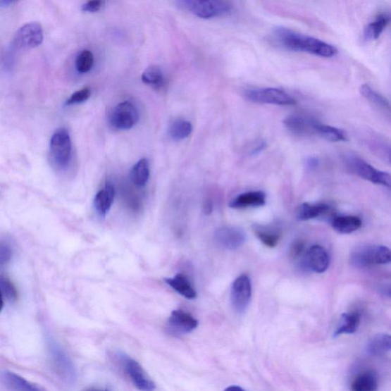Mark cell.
<instances>
[{"instance_id":"cell-1","label":"cell","mask_w":391,"mask_h":391,"mask_svg":"<svg viewBox=\"0 0 391 391\" xmlns=\"http://www.w3.org/2000/svg\"><path fill=\"white\" fill-rule=\"evenodd\" d=\"M271 39L280 48L291 51L306 52L325 58L335 57L339 52L329 43L285 27H278L273 31Z\"/></svg>"},{"instance_id":"cell-2","label":"cell","mask_w":391,"mask_h":391,"mask_svg":"<svg viewBox=\"0 0 391 391\" xmlns=\"http://www.w3.org/2000/svg\"><path fill=\"white\" fill-rule=\"evenodd\" d=\"M178 6L185 11L204 20L230 15L233 6L221 0H181Z\"/></svg>"},{"instance_id":"cell-3","label":"cell","mask_w":391,"mask_h":391,"mask_svg":"<svg viewBox=\"0 0 391 391\" xmlns=\"http://www.w3.org/2000/svg\"><path fill=\"white\" fill-rule=\"evenodd\" d=\"M343 161L345 166L353 175L391 190V175L388 173L373 167L356 154H348L344 156Z\"/></svg>"},{"instance_id":"cell-4","label":"cell","mask_w":391,"mask_h":391,"mask_svg":"<svg viewBox=\"0 0 391 391\" xmlns=\"http://www.w3.org/2000/svg\"><path fill=\"white\" fill-rule=\"evenodd\" d=\"M352 265L367 268L391 263V249L385 245L367 244L354 249L351 254Z\"/></svg>"},{"instance_id":"cell-5","label":"cell","mask_w":391,"mask_h":391,"mask_svg":"<svg viewBox=\"0 0 391 391\" xmlns=\"http://www.w3.org/2000/svg\"><path fill=\"white\" fill-rule=\"evenodd\" d=\"M117 356L125 374L136 389L139 391H154L156 389V383L137 361L123 352L118 354Z\"/></svg>"},{"instance_id":"cell-6","label":"cell","mask_w":391,"mask_h":391,"mask_svg":"<svg viewBox=\"0 0 391 391\" xmlns=\"http://www.w3.org/2000/svg\"><path fill=\"white\" fill-rule=\"evenodd\" d=\"M244 96L252 103L293 106L297 104L295 98L285 90L278 88H254L244 91Z\"/></svg>"},{"instance_id":"cell-7","label":"cell","mask_w":391,"mask_h":391,"mask_svg":"<svg viewBox=\"0 0 391 391\" xmlns=\"http://www.w3.org/2000/svg\"><path fill=\"white\" fill-rule=\"evenodd\" d=\"M49 358L51 366L63 380L71 383L76 378V371L71 359L61 345L54 340L49 342Z\"/></svg>"},{"instance_id":"cell-8","label":"cell","mask_w":391,"mask_h":391,"mask_svg":"<svg viewBox=\"0 0 391 391\" xmlns=\"http://www.w3.org/2000/svg\"><path fill=\"white\" fill-rule=\"evenodd\" d=\"M51 156L59 168H66L71 159L72 144L69 132L61 129L54 132L50 142Z\"/></svg>"},{"instance_id":"cell-9","label":"cell","mask_w":391,"mask_h":391,"mask_svg":"<svg viewBox=\"0 0 391 391\" xmlns=\"http://www.w3.org/2000/svg\"><path fill=\"white\" fill-rule=\"evenodd\" d=\"M139 113L137 108L130 101L116 106L110 115V123L118 130H128L138 123Z\"/></svg>"},{"instance_id":"cell-10","label":"cell","mask_w":391,"mask_h":391,"mask_svg":"<svg viewBox=\"0 0 391 391\" xmlns=\"http://www.w3.org/2000/svg\"><path fill=\"white\" fill-rule=\"evenodd\" d=\"M43 30L39 23H27L18 30L14 43L16 47L30 49L38 47L43 41Z\"/></svg>"},{"instance_id":"cell-11","label":"cell","mask_w":391,"mask_h":391,"mask_svg":"<svg viewBox=\"0 0 391 391\" xmlns=\"http://www.w3.org/2000/svg\"><path fill=\"white\" fill-rule=\"evenodd\" d=\"M252 297L250 278L242 275L236 278L232 286L231 302L236 311L243 313L247 310Z\"/></svg>"},{"instance_id":"cell-12","label":"cell","mask_w":391,"mask_h":391,"mask_svg":"<svg viewBox=\"0 0 391 391\" xmlns=\"http://www.w3.org/2000/svg\"><path fill=\"white\" fill-rule=\"evenodd\" d=\"M198 326V321L190 314L177 310L171 313L167 330L172 335H182L194 331Z\"/></svg>"},{"instance_id":"cell-13","label":"cell","mask_w":391,"mask_h":391,"mask_svg":"<svg viewBox=\"0 0 391 391\" xmlns=\"http://www.w3.org/2000/svg\"><path fill=\"white\" fill-rule=\"evenodd\" d=\"M319 123L314 118L304 115H290L284 120L285 128L293 135L304 136L316 134V127Z\"/></svg>"},{"instance_id":"cell-14","label":"cell","mask_w":391,"mask_h":391,"mask_svg":"<svg viewBox=\"0 0 391 391\" xmlns=\"http://www.w3.org/2000/svg\"><path fill=\"white\" fill-rule=\"evenodd\" d=\"M215 239L222 248L235 250L241 247L244 243L245 234L236 227L224 226L216 231Z\"/></svg>"},{"instance_id":"cell-15","label":"cell","mask_w":391,"mask_h":391,"mask_svg":"<svg viewBox=\"0 0 391 391\" xmlns=\"http://www.w3.org/2000/svg\"><path fill=\"white\" fill-rule=\"evenodd\" d=\"M304 263L309 269L322 274L330 266L329 254L321 245H314L306 252Z\"/></svg>"},{"instance_id":"cell-16","label":"cell","mask_w":391,"mask_h":391,"mask_svg":"<svg viewBox=\"0 0 391 391\" xmlns=\"http://www.w3.org/2000/svg\"><path fill=\"white\" fill-rule=\"evenodd\" d=\"M115 195L114 186L111 183H108V182L98 191L94 204L95 210L99 216L104 217L111 211L114 202Z\"/></svg>"},{"instance_id":"cell-17","label":"cell","mask_w":391,"mask_h":391,"mask_svg":"<svg viewBox=\"0 0 391 391\" xmlns=\"http://www.w3.org/2000/svg\"><path fill=\"white\" fill-rule=\"evenodd\" d=\"M2 379L4 384L11 391H44L38 385L13 371L3 372Z\"/></svg>"},{"instance_id":"cell-18","label":"cell","mask_w":391,"mask_h":391,"mask_svg":"<svg viewBox=\"0 0 391 391\" xmlns=\"http://www.w3.org/2000/svg\"><path fill=\"white\" fill-rule=\"evenodd\" d=\"M391 22V14L383 13L378 14L374 20L369 23L364 30V39L366 42L376 41L387 28Z\"/></svg>"},{"instance_id":"cell-19","label":"cell","mask_w":391,"mask_h":391,"mask_svg":"<svg viewBox=\"0 0 391 391\" xmlns=\"http://www.w3.org/2000/svg\"><path fill=\"white\" fill-rule=\"evenodd\" d=\"M266 203V195L262 191H250L236 197L230 203L233 209H244L249 207H259Z\"/></svg>"},{"instance_id":"cell-20","label":"cell","mask_w":391,"mask_h":391,"mask_svg":"<svg viewBox=\"0 0 391 391\" xmlns=\"http://www.w3.org/2000/svg\"><path fill=\"white\" fill-rule=\"evenodd\" d=\"M332 209L325 204H303L297 211L298 221H306L316 219L318 217L331 215Z\"/></svg>"},{"instance_id":"cell-21","label":"cell","mask_w":391,"mask_h":391,"mask_svg":"<svg viewBox=\"0 0 391 391\" xmlns=\"http://www.w3.org/2000/svg\"><path fill=\"white\" fill-rule=\"evenodd\" d=\"M360 93L391 120V104L386 97L378 93L368 85H361Z\"/></svg>"},{"instance_id":"cell-22","label":"cell","mask_w":391,"mask_h":391,"mask_svg":"<svg viewBox=\"0 0 391 391\" xmlns=\"http://www.w3.org/2000/svg\"><path fill=\"white\" fill-rule=\"evenodd\" d=\"M333 228L342 234H350L359 230L362 225L359 217L356 216H335L331 219Z\"/></svg>"},{"instance_id":"cell-23","label":"cell","mask_w":391,"mask_h":391,"mask_svg":"<svg viewBox=\"0 0 391 391\" xmlns=\"http://www.w3.org/2000/svg\"><path fill=\"white\" fill-rule=\"evenodd\" d=\"M378 377L374 371L361 372L352 381V391H378Z\"/></svg>"},{"instance_id":"cell-24","label":"cell","mask_w":391,"mask_h":391,"mask_svg":"<svg viewBox=\"0 0 391 391\" xmlns=\"http://www.w3.org/2000/svg\"><path fill=\"white\" fill-rule=\"evenodd\" d=\"M253 230L259 240L269 248H275L281 237L280 230L277 226L254 225Z\"/></svg>"},{"instance_id":"cell-25","label":"cell","mask_w":391,"mask_h":391,"mask_svg":"<svg viewBox=\"0 0 391 391\" xmlns=\"http://www.w3.org/2000/svg\"><path fill=\"white\" fill-rule=\"evenodd\" d=\"M166 281L172 289H174L181 296L189 299L197 297L195 289L184 275L178 274L174 278H166Z\"/></svg>"},{"instance_id":"cell-26","label":"cell","mask_w":391,"mask_h":391,"mask_svg":"<svg viewBox=\"0 0 391 391\" xmlns=\"http://www.w3.org/2000/svg\"><path fill=\"white\" fill-rule=\"evenodd\" d=\"M361 323V316L358 312L343 314L341 316L337 329L334 335L339 336L343 334H353L356 333Z\"/></svg>"},{"instance_id":"cell-27","label":"cell","mask_w":391,"mask_h":391,"mask_svg":"<svg viewBox=\"0 0 391 391\" xmlns=\"http://www.w3.org/2000/svg\"><path fill=\"white\" fill-rule=\"evenodd\" d=\"M391 351V335L378 334L368 344L367 352L371 356H380Z\"/></svg>"},{"instance_id":"cell-28","label":"cell","mask_w":391,"mask_h":391,"mask_svg":"<svg viewBox=\"0 0 391 391\" xmlns=\"http://www.w3.org/2000/svg\"><path fill=\"white\" fill-rule=\"evenodd\" d=\"M132 183L138 187H142L147 184L150 177L149 162L147 159H140L133 166L131 174Z\"/></svg>"},{"instance_id":"cell-29","label":"cell","mask_w":391,"mask_h":391,"mask_svg":"<svg viewBox=\"0 0 391 391\" xmlns=\"http://www.w3.org/2000/svg\"><path fill=\"white\" fill-rule=\"evenodd\" d=\"M316 135H320L323 139L333 142H347V134L337 127L318 123L316 127Z\"/></svg>"},{"instance_id":"cell-30","label":"cell","mask_w":391,"mask_h":391,"mask_svg":"<svg viewBox=\"0 0 391 391\" xmlns=\"http://www.w3.org/2000/svg\"><path fill=\"white\" fill-rule=\"evenodd\" d=\"M192 132V124L187 120L181 119L172 122L168 129L170 137L175 141L184 140L188 138Z\"/></svg>"},{"instance_id":"cell-31","label":"cell","mask_w":391,"mask_h":391,"mask_svg":"<svg viewBox=\"0 0 391 391\" xmlns=\"http://www.w3.org/2000/svg\"><path fill=\"white\" fill-rule=\"evenodd\" d=\"M144 84L159 88L165 83L161 69L156 66H151L145 69L142 75Z\"/></svg>"},{"instance_id":"cell-32","label":"cell","mask_w":391,"mask_h":391,"mask_svg":"<svg viewBox=\"0 0 391 391\" xmlns=\"http://www.w3.org/2000/svg\"><path fill=\"white\" fill-rule=\"evenodd\" d=\"M0 289H1L3 306L5 303H13L18 298L17 290L12 281L4 277L0 276Z\"/></svg>"},{"instance_id":"cell-33","label":"cell","mask_w":391,"mask_h":391,"mask_svg":"<svg viewBox=\"0 0 391 391\" xmlns=\"http://www.w3.org/2000/svg\"><path fill=\"white\" fill-rule=\"evenodd\" d=\"M94 57L92 52L89 50L82 51L76 59V68L80 73H87L92 69Z\"/></svg>"},{"instance_id":"cell-34","label":"cell","mask_w":391,"mask_h":391,"mask_svg":"<svg viewBox=\"0 0 391 391\" xmlns=\"http://www.w3.org/2000/svg\"><path fill=\"white\" fill-rule=\"evenodd\" d=\"M91 95V89L89 87H86L82 88L75 94H73L70 98L68 99L66 104L72 105L76 104L84 103L87 101Z\"/></svg>"},{"instance_id":"cell-35","label":"cell","mask_w":391,"mask_h":391,"mask_svg":"<svg viewBox=\"0 0 391 391\" xmlns=\"http://www.w3.org/2000/svg\"><path fill=\"white\" fill-rule=\"evenodd\" d=\"M12 250L8 244L1 243L0 245V266H4L12 258Z\"/></svg>"},{"instance_id":"cell-36","label":"cell","mask_w":391,"mask_h":391,"mask_svg":"<svg viewBox=\"0 0 391 391\" xmlns=\"http://www.w3.org/2000/svg\"><path fill=\"white\" fill-rule=\"evenodd\" d=\"M104 4V2L101 0H93V1L91 0V1L82 5L81 8L85 12L95 13L101 10Z\"/></svg>"},{"instance_id":"cell-37","label":"cell","mask_w":391,"mask_h":391,"mask_svg":"<svg viewBox=\"0 0 391 391\" xmlns=\"http://www.w3.org/2000/svg\"><path fill=\"white\" fill-rule=\"evenodd\" d=\"M304 252V244L302 242H296L292 244L290 248V256L292 259H298L302 256V254Z\"/></svg>"},{"instance_id":"cell-38","label":"cell","mask_w":391,"mask_h":391,"mask_svg":"<svg viewBox=\"0 0 391 391\" xmlns=\"http://www.w3.org/2000/svg\"><path fill=\"white\" fill-rule=\"evenodd\" d=\"M378 292L381 296L391 299V284L381 285L378 289Z\"/></svg>"},{"instance_id":"cell-39","label":"cell","mask_w":391,"mask_h":391,"mask_svg":"<svg viewBox=\"0 0 391 391\" xmlns=\"http://www.w3.org/2000/svg\"><path fill=\"white\" fill-rule=\"evenodd\" d=\"M266 143L263 141L259 142L254 145V148L251 150V154L254 156V154H257L261 153L263 149L266 148Z\"/></svg>"},{"instance_id":"cell-40","label":"cell","mask_w":391,"mask_h":391,"mask_svg":"<svg viewBox=\"0 0 391 391\" xmlns=\"http://www.w3.org/2000/svg\"><path fill=\"white\" fill-rule=\"evenodd\" d=\"M306 166L308 168L314 169L319 166V160L315 157L308 158L306 161Z\"/></svg>"},{"instance_id":"cell-41","label":"cell","mask_w":391,"mask_h":391,"mask_svg":"<svg viewBox=\"0 0 391 391\" xmlns=\"http://www.w3.org/2000/svg\"><path fill=\"white\" fill-rule=\"evenodd\" d=\"M204 211L206 214H211L213 211V205L211 201H208L205 203Z\"/></svg>"},{"instance_id":"cell-42","label":"cell","mask_w":391,"mask_h":391,"mask_svg":"<svg viewBox=\"0 0 391 391\" xmlns=\"http://www.w3.org/2000/svg\"><path fill=\"white\" fill-rule=\"evenodd\" d=\"M224 391H245V390L238 386H230L229 387L225 388Z\"/></svg>"},{"instance_id":"cell-43","label":"cell","mask_w":391,"mask_h":391,"mask_svg":"<svg viewBox=\"0 0 391 391\" xmlns=\"http://www.w3.org/2000/svg\"><path fill=\"white\" fill-rule=\"evenodd\" d=\"M84 391H108V390H104V389L95 388V387H89V388L86 389Z\"/></svg>"},{"instance_id":"cell-44","label":"cell","mask_w":391,"mask_h":391,"mask_svg":"<svg viewBox=\"0 0 391 391\" xmlns=\"http://www.w3.org/2000/svg\"><path fill=\"white\" fill-rule=\"evenodd\" d=\"M387 159L391 165V149H388L387 151Z\"/></svg>"}]
</instances>
